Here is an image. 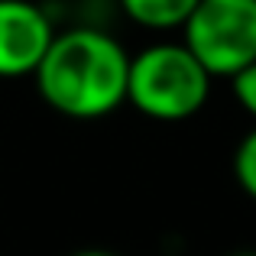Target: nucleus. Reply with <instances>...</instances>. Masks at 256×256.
Here are the masks:
<instances>
[{
    "label": "nucleus",
    "instance_id": "obj_1",
    "mask_svg": "<svg viewBox=\"0 0 256 256\" xmlns=\"http://www.w3.org/2000/svg\"><path fill=\"white\" fill-rule=\"evenodd\" d=\"M32 78L56 114L72 120H98L126 104L130 52L110 32L78 26L56 32Z\"/></svg>",
    "mask_w": 256,
    "mask_h": 256
},
{
    "label": "nucleus",
    "instance_id": "obj_2",
    "mask_svg": "<svg viewBox=\"0 0 256 256\" xmlns=\"http://www.w3.org/2000/svg\"><path fill=\"white\" fill-rule=\"evenodd\" d=\"M214 78L185 42H152L130 56L126 104L159 124H182L204 110Z\"/></svg>",
    "mask_w": 256,
    "mask_h": 256
},
{
    "label": "nucleus",
    "instance_id": "obj_3",
    "mask_svg": "<svg viewBox=\"0 0 256 256\" xmlns=\"http://www.w3.org/2000/svg\"><path fill=\"white\" fill-rule=\"evenodd\" d=\"M182 42L211 78H227L256 62V0H198Z\"/></svg>",
    "mask_w": 256,
    "mask_h": 256
},
{
    "label": "nucleus",
    "instance_id": "obj_4",
    "mask_svg": "<svg viewBox=\"0 0 256 256\" xmlns=\"http://www.w3.org/2000/svg\"><path fill=\"white\" fill-rule=\"evenodd\" d=\"M56 30L32 0H0V78L36 75Z\"/></svg>",
    "mask_w": 256,
    "mask_h": 256
},
{
    "label": "nucleus",
    "instance_id": "obj_5",
    "mask_svg": "<svg viewBox=\"0 0 256 256\" xmlns=\"http://www.w3.org/2000/svg\"><path fill=\"white\" fill-rule=\"evenodd\" d=\"M124 13L146 30H175L185 26L198 0H120Z\"/></svg>",
    "mask_w": 256,
    "mask_h": 256
},
{
    "label": "nucleus",
    "instance_id": "obj_6",
    "mask_svg": "<svg viewBox=\"0 0 256 256\" xmlns=\"http://www.w3.org/2000/svg\"><path fill=\"white\" fill-rule=\"evenodd\" d=\"M234 178H237L240 192L256 201V126L240 140L237 152H234Z\"/></svg>",
    "mask_w": 256,
    "mask_h": 256
},
{
    "label": "nucleus",
    "instance_id": "obj_7",
    "mask_svg": "<svg viewBox=\"0 0 256 256\" xmlns=\"http://www.w3.org/2000/svg\"><path fill=\"white\" fill-rule=\"evenodd\" d=\"M230 88H234V100L244 107V114H250L256 120V62L246 65L240 75H234Z\"/></svg>",
    "mask_w": 256,
    "mask_h": 256
},
{
    "label": "nucleus",
    "instance_id": "obj_8",
    "mask_svg": "<svg viewBox=\"0 0 256 256\" xmlns=\"http://www.w3.org/2000/svg\"><path fill=\"white\" fill-rule=\"evenodd\" d=\"M72 256H114V253H107V250H82V253H72Z\"/></svg>",
    "mask_w": 256,
    "mask_h": 256
},
{
    "label": "nucleus",
    "instance_id": "obj_9",
    "mask_svg": "<svg viewBox=\"0 0 256 256\" xmlns=\"http://www.w3.org/2000/svg\"><path fill=\"white\" fill-rule=\"evenodd\" d=\"M234 256H256V250H240V253H234Z\"/></svg>",
    "mask_w": 256,
    "mask_h": 256
}]
</instances>
